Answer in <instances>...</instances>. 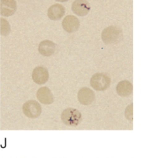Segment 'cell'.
Instances as JSON below:
<instances>
[{
  "instance_id": "8992f818",
  "label": "cell",
  "mask_w": 141,
  "mask_h": 158,
  "mask_svg": "<svg viewBox=\"0 0 141 158\" xmlns=\"http://www.w3.org/2000/svg\"><path fill=\"white\" fill-rule=\"evenodd\" d=\"M71 10L76 15L86 16L91 10L90 3L85 0H76L71 5Z\"/></svg>"
},
{
  "instance_id": "6da1fadb",
  "label": "cell",
  "mask_w": 141,
  "mask_h": 158,
  "mask_svg": "<svg viewBox=\"0 0 141 158\" xmlns=\"http://www.w3.org/2000/svg\"><path fill=\"white\" fill-rule=\"evenodd\" d=\"M81 118V112L75 108H66L61 114L62 121L67 126H77L79 124Z\"/></svg>"
},
{
  "instance_id": "277c9868",
  "label": "cell",
  "mask_w": 141,
  "mask_h": 158,
  "mask_svg": "<svg viewBox=\"0 0 141 158\" xmlns=\"http://www.w3.org/2000/svg\"><path fill=\"white\" fill-rule=\"evenodd\" d=\"M22 111L27 117L31 118H36L40 116L41 114V104L36 101H28L23 104Z\"/></svg>"
},
{
  "instance_id": "7c38bea8",
  "label": "cell",
  "mask_w": 141,
  "mask_h": 158,
  "mask_svg": "<svg viewBox=\"0 0 141 158\" xmlns=\"http://www.w3.org/2000/svg\"><path fill=\"white\" fill-rule=\"evenodd\" d=\"M56 50V44L51 40H43L39 44L38 51L44 56H50Z\"/></svg>"
},
{
  "instance_id": "30bf717a",
  "label": "cell",
  "mask_w": 141,
  "mask_h": 158,
  "mask_svg": "<svg viewBox=\"0 0 141 158\" xmlns=\"http://www.w3.org/2000/svg\"><path fill=\"white\" fill-rule=\"evenodd\" d=\"M65 14V8L61 4H54L51 6L48 10V17L51 20H60Z\"/></svg>"
},
{
  "instance_id": "7a4b0ae2",
  "label": "cell",
  "mask_w": 141,
  "mask_h": 158,
  "mask_svg": "<svg viewBox=\"0 0 141 158\" xmlns=\"http://www.w3.org/2000/svg\"><path fill=\"white\" fill-rule=\"evenodd\" d=\"M122 35L121 29L115 26H109L101 32V39L107 44H115L122 39Z\"/></svg>"
},
{
  "instance_id": "5b68a950",
  "label": "cell",
  "mask_w": 141,
  "mask_h": 158,
  "mask_svg": "<svg viewBox=\"0 0 141 158\" xmlns=\"http://www.w3.org/2000/svg\"><path fill=\"white\" fill-rule=\"evenodd\" d=\"M63 29L67 32H75L78 31L80 26L79 20L73 15H67L62 22Z\"/></svg>"
},
{
  "instance_id": "5bb4252c",
  "label": "cell",
  "mask_w": 141,
  "mask_h": 158,
  "mask_svg": "<svg viewBox=\"0 0 141 158\" xmlns=\"http://www.w3.org/2000/svg\"><path fill=\"white\" fill-rule=\"evenodd\" d=\"M0 22H1V35L6 36L11 32V26H10L9 22L2 18H1Z\"/></svg>"
},
{
  "instance_id": "9c48e42d",
  "label": "cell",
  "mask_w": 141,
  "mask_h": 158,
  "mask_svg": "<svg viewBox=\"0 0 141 158\" xmlns=\"http://www.w3.org/2000/svg\"><path fill=\"white\" fill-rule=\"evenodd\" d=\"M36 97L38 101L43 104H51L54 101L53 95L51 90L48 87H41L36 93Z\"/></svg>"
},
{
  "instance_id": "8fae6325",
  "label": "cell",
  "mask_w": 141,
  "mask_h": 158,
  "mask_svg": "<svg viewBox=\"0 0 141 158\" xmlns=\"http://www.w3.org/2000/svg\"><path fill=\"white\" fill-rule=\"evenodd\" d=\"M16 2L14 0H2L1 1V15L2 16L9 17L13 15L16 11Z\"/></svg>"
},
{
  "instance_id": "3957f363",
  "label": "cell",
  "mask_w": 141,
  "mask_h": 158,
  "mask_svg": "<svg viewBox=\"0 0 141 158\" xmlns=\"http://www.w3.org/2000/svg\"><path fill=\"white\" fill-rule=\"evenodd\" d=\"M110 85V78L101 73H96L91 77V85L97 91H104Z\"/></svg>"
},
{
  "instance_id": "4fadbf2b",
  "label": "cell",
  "mask_w": 141,
  "mask_h": 158,
  "mask_svg": "<svg viewBox=\"0 0 141 158\" xmlns=\"http://www.w3.org/2000/svg\"><path fill=\"white\" fill-rule=\"evenodd\" d=\"M117 93L121 97H129L132 93V84L129 81H121L117 85Z\"/></svg>"
},
{
  "instance_id": "9a60e30c",
  "label": "cell",
  "mask_w": 141,
  "mask_h": 158,
  "mask_svg": "<svg viewBox=\"0 0 141 158\" xmlns=\"http://www.w3.org/2000/svg\"><path fill=\"white\" fill-rule=\"evenodd\" d=\"M132 110H133V104L129 105L125 110V117L127 118V119L130 121L133 119V111Z\"/></svg>"
},
{
  "instance_id": "52a82bcc",
  "label": "cell",
  "mask_w": 141,
  "mask_h": 158,
  "mask_svg": "<svg viewBox=\"0 0 141 158\" xmlns=\"http://www.w3.org/2000/svg\"><path fill=\"white\" fill-rule=\"evenodd\" d=\"M49 71L44 67H37L33 70L32 77L35 83L38 85H43L49 80Z\"/></svg>"
},
{
  "instance_id": "ba28073f",
  "label": "cell",
  "mask_w": 141,
  "mask_h": 158,
  "mask_svg": "<svg viewBox=\"0 0 141 158\" xmlns=\"http://www.w3.org/2000/svg\"><path fill=\"white\" fill-rule=\"evenodd\" d=\"M78 100L80 104L83 105H89L94 101V94L90 88H82L78 93Z\"/></svg>"
}]
</instances>
